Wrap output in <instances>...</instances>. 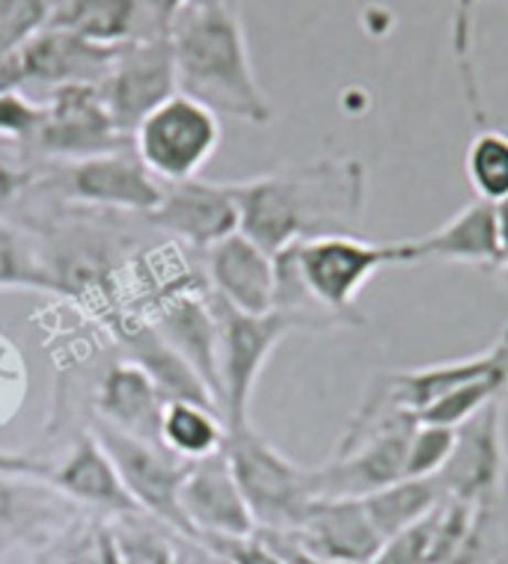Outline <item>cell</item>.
Returning a JSON list of instances; mask_svg holds the SVG:
<instances>
[{
	"label": "cell",
	"instance_id": "obj_1",
	"mask_svg": "<svg viewBox=\"0 0 508 564\" xmlns=\"http://www.w3.org/2000/svg\"><path fill=\"white\" fill-rule=\"evenodd\" d=\"M229 185L241 217L238 232L271 256L322 235H357L369 187L357 158H318Z\"/></svg>",
	"mask_w": 508,
	"mask_h": 564
},
{
	"label": "cell",
	"instance_id": "obj_2",
	"mask_svg": "<svg viewBox=\"0 0 508 564\" xmlns=\"http://www.w3.org/2000/svg\"><path fill=\"white\" fill-rule=\"evenodd\" d=\"M176 87L217 117L268 126L274 108L256 80L235 3L191 7L170 24Z\"/></svg>",
	"mask_w": 508,
	"mask_h": 564
},
{
	"label": "cell",
	"instance_id": "obj_3",
	"mask_svg": "<svg viewBox=\"0 0 508 564\" xmlns=\"http://www.w3.org/2000/svg\"><path fill=\"white\" fill-rule=\"evenodd\" d=\"M224 448L241 497L253 514L256 532L292 535L310 506L322 499L318 467H301L289 460L253 425L226 431Z\"/></svg>",
	"mask_w": 508,
	"mask_h": 564
},
{
	"label": "cell",
	"instance_id": "obj_4",
	"mask_svg": "<svg viewBox=\"0 0 508 564\" xmlns=\"http://www.w3.org/2000/svg\"><path fill=\"white\" fill-rule=\"evenodd\" d=\"M289 259L306 294L343 327H360L366 318L357 310V294L381 268L401 264L399 243L363 241L357 235H322L292 243Z\"/></svg>",
	"mask_w": 508,
	"mask_h": 564
},
{
	"label": "cell",
	"instance_id": "obj_5",
	"mask_svg": "<svg viewBox=\"0 0 508 564\" xmlns=\"http://www.w3.org/2000/svg\"><path fill=\"white\" fill-rule=\"evenodd\" d=\"M220 147V119L194 98L170 96L131 131V149L164 185L196 178Z\"/></svg>",
	"mask_w": 508,
	"mask_h": 564
},
{
	"label": "cell",
	"instance_id": "obj_6",
	"mask_svg": "<svg viewBox=\"0 0 508 564\" xmlns=\"http://www.w3.org/2000/svg\"><path fill=\"white\" fill-rule=\"evenodd\" d=\"M217 318V375H220V416L226 431L250 425V399L259 375L280 341L294 330L280 312L247 315L212 294Z\"/></svg>",
	"mask_w": 508,
	"mask_h": 564
},
{
	"label": "cell",
	"instance_id": "obj_7",
	"mask_svg": "<svg viewBox=\"0 0 508 564\" xmlns=\"http://www.w3.org/2000/svg\"><path fill=\"white\" fill-rule=\"evenodd\" d=\"M89 431L96 434L98 443L110 455L128 497L134 499L140 514L152 517L173 532L191 535L182 508H179V490H182V481H185L191 464L173 452H166L161 443L122 434V431L110 429L98 419H93Z\"/></svg>",
	"mask_w": 508,
	"mask_h": 564
},
{
	"label": "cell",
	"instance_id": "obj_8",
	"mask_svg": "<svg viewBox=\"0 0 508 564\" xmlns=\"http://www.w3.org/2000/svg\"><path fill=\"white\" fill-rule=\"evenodd\" d=\"M502 404L488 408L455 429V446L440 469V494L473 508L499 506L508 497V455L502 440Z\"/></svg>",
	"mask_w": 508,
	"mask_h": 564
},
{
	"label": "cell",
	"instance_id": "obj_9",
	"mask_svg": "<svg viewBox=\"0 0 508 564\" xmlns=\"http://www.w3.org/2000/svg\"><path fill=\"white\" fill-rule=\"evenodd\" d=\"M57 187L75 205L96 212L140 215L143 220L155 212L164 196L161 182L149 173L131 147L66 161L57 170Z\"/></svg>",
	"mask_w": 508,
	"mask_h": 564
},
{
	"label": "cell",
	"instance_id": "obj_10",
	"mask_svg": "<svg viewBox=\"0 0 508 564\" xmlns=\"http://www.w3.org/2000/svg\"><path fill=\"white\" fill-rule=\"evenodd\" d=\"M45 117L33 152L51 161H80L131 147V137L114 122L98 87L54 89L42 101Z\"/></svg>",
	"mask_w": 508,
	"mask_h": 564
},
{
	"label": "cell",
	"instance_id": "obj_11",
	"mask_svg": "<svg viewBox=\"0 0 508 564\" xmlns=\"http://www.w3.org/2000/svg\"><path fill=\"white\" fill-rule=\"evenodd\" d=\"M98 93L114 122L131 137L140 119L179 93L170 33L126 42L110 63L105 80L98 84Z\"/></svg>",
	"mask_w": 508,
	"mask_h": 564
},
{
	"label": "cell",
	"instance_id": "obj_12",
	"mask_svg": "<svg viewBox=\"0 0 508 564\" xmlns=\"http://www.w3.org/2000/svg\"><path fill=\"white\" fill-rule=\"evenodd\" d=\"M147 220L199 253L241 229L233 185L203 178L166 185L161 203Z\"/></svg>",
	"mask_w": 508,
	"mask_h": 564
},
{
	"label": "cell",
	"instance_id": "obj_13",
	"mask_svg": "<svg viewBox=\"0 0 508 564\" xmlns=\"http://www.w3.org/2000/svg\"><path fill=\"white\" fill-rule=\"evenodd\" d=\"M179 508L196 538H245L256 532L253 514L235 481L226 448L191 464L179 490Z\"/></svg>",
	"mask_w": 508,
	"mask_h": 564
},
{
	"label": "cell",
	"instance_id": "obj_14",
	"mask_svg": "<svg viewBox=\"0 0 508 564\" xmlns=\"http://www.w3.org/2000/svg\"><path fill=\"white\" fill-rule=\"evenodd\" d=\"M203 273L217 301L247 315L274 312L277 264L274 256L250 241L245 232H235L203 253Z\"/></svg>",
	"mask_w": 508,
	"mask_h": 564
},
{
	"label": "cell",
	"instance_id": "obj_15",
	"mask_svg": "<svg viewBox=\"0 0 508 564\" xmlns=\"http://www.w3.org/2000/svg\"><path fill=\"white\" fill-rule=\"evenodd\" d=\"M289 541L324 564H369L383 544L363 499L322 497L303 514Z\"/></svg>",
	"mask_w": 508,
	"mask_h": 564
},
{
	"label": "cell",
	"instance_id": "obj_16",
	"mask_svg": "<svg viewBox=\"0 0 508 564\" xmlns=\"http://www.w3.org/2000/svg\"><path fill=\"white\" fill-rule=\"evenodd\" d=\"M401 264L420 262H452L473 264L499 271V241H497V212L494 205L473 199L458 215L420 238H401Z\"/></svg>",
	"mask_w": 508,
	"mask_h": 564
},
{
	"label": "cell",
	"instance_id": "obj_17",
	"mask_svg": "<svg viewBox=\"0 0 508 564\" xmlns=\"http://www.w3.org/2000/svg\"><path fill=\"white\" fill-rule=\"evenodd\" d=\"M51 485L57 487L60 494L72 499L75 506L93 508L101 517H122V514H140L134 499L128 497L126 485L119 478L114 460L98 443L93 431H84L69 455L60 460L57 467L51 469Z\"/></svg>",
	"mask_w": 508,
	"mask_h": 564
},
{
	"label": "cell",
	"instance_id": "obj_18",
	"mask_svg": "<svg viewBox=\"0 0 508 564\" xmlns=\"http://www.w3.org/2000/svg\"><path fill=\"white\" fill-rule=\"evenodd\" d=\"M164 395L158 392L155 380L131 357L110 362L96 383V419L110 429L131 437L161 443V413Z\"/></svg>",
	"mask_w": 508,
	"mask_h": 564
},
{
	"label": "cell",
	"instance_id": "obj_19",
	"mask_svg": "<svg viewBox=\"0 0 508 564\" xmlns=\"http://www.w3.org/2000/svg\"><path fill=\"white\" fill-rule=\"evenodd\" d=\"M78 517V506L45 478L0 473V541L51 538Z\"/></svg>",
	"mask_w": 508,
	"mask_h": 564
},
{
	"label": "cell",
	"instance_id": "obj_20",
	"mask_svg": "<svg viewBox=\"0 0 508 564\" xmlns=\"http://www.w3.org/2000/svg\"><path fill=\"white\" fill-rule=\"evenodd\" d=\"M51 28H60L96 42L119 48L131 40H140L143 21H140V0H60L51 15Z\"/></svg>",
	"mask_w": 508,
	"mask_h": 564
},
{
	"label": "cell",
	"instance_id": "obj_21",
	"mask_svg": "<svg viewBox=\"0 0 508 564\" xmlns=\"http://www.w3.org/2000/svg\"><path fill=\"white\" fill-rule=\"evenodd\" d=\"M161 446L194 464L226 446V422L220 410L196 401H166L161 413Z\"/></svg>",
	"mask_w": 508,
	"mask_h": 564
},
{
	"label": "cell",
	"instance_id": "obj_22",
	"mask_svg": "<svg viewBox=\"0 0 508 564\" xmlns=\"http://www.w3.org/2000/svg\"><path fill=\"white\" fill-rule=\"evenodd\" d=\"M440 499L443 494L434 478H401L396 485L363 497V506L369 511V520L378 529L381 541H387L401 529L429 517L440 506Z\"/></svg>",
	"mask_w": 508,
	"mask_h": 564
},
{
	"label": "cell",
	"instance_id": "obj_23",
	"mask_svg": "<svg viewBox=\"0 0 508 564\" xmlns=\"http://www.w3.org/2000/svg\"><path fill=\"white\" fill-rule=\"evenodd\" d=\"M12 289L60 294V282L40 243L21 232L19 226L0 220V292Z\"/></svg>",
	"mask_w": 508,
	"mask_h": 564
},
{
	"label": "cell",
	"instance_id": "obj_24",
	"mask_svg": "<svg viewBox=\"0 0 508 564\" xmlns=\"http://www.w3.org/2000/svg\"><path fill=\"white\" fill-rule=\"evenodd\" d=\"M36 564H119L114 517L93 520L87 514H78L51 538Z\"/></svg>",
	"mask_w": 508,
	"mask_h": 564
},
{
	"label": "cell",
	"instance_id": "obj_25",
	"mask_svg": "<svg viewBox=\"0 0 508 564\" xmlns=\"http://www.w3.org/2000/svg\"><path fill=\"white\" fill-rule=\"evenodd\" d=\"M467 178L476 199L497 205L508 199V134L499 128H479L467 147Z\"/></svg>",
	"mask_w": 508,
	"mask_h": 564
},
{
	"label": "cell",
	"instance_id": "obj_26",
	"mask_svg": "<svg viewBox=\"0 0 508 564\" xmlns=\"http://www.w3.org/2000/svg\"><path fill=\"white\" fill-rule=\"evenodd\" d=\"M119 564H170V532L147 514L114 517Z\"/></svg>",
	"mask_w": 508,
	"mask_h": 564
},
{
	"label": "cell",
	"instance_id": "obj_27",
	"mask_svg": "<svg viewBox=\"0 0 508 564\" xmlns=\"http://www.w3.org/2000/svg\"><path fill=\"white\" fill-rule=\"evenodd\" d=\"M482 0H455V12H452V54H455V66H458L461 87L467 96L469 113L473 122L485 128V105H482V89L476 80V66H473V28H476V7Z\"/></svg>",
	"mask_w": 508,
	"mask_h": 564
},
{
	"label": "cell",
	"instance_id": "obj_28",
	"mask_svg": "<svg viewBox=\"0 0 508 564\" xmlns=\"http://www.w3.org/2000/svg\"><path fill=\"white\" fill-rule=\"evenodd\" d=\"M455 446V429L417 422L404 457V478H434Z\"/></svg>",
	"mask_w": 508,
	"mask_h": 564
},
{
	"label": "cell",
	"instance_id": "obj_29",
	"mask_svg": "<svg viewBox=\"0 0 508 564\" xmlns=\"http://www.w3.org/2000/svg\"><path fill=\"white\" fill-rule=\"evenodd\" d=\"M434 529H437V508L429 517H422L420 523L387 538L369 564H434Z\"/></svg>",
	"mask_w": 508,
	"mask_h": 564
},
{
	"label": "cell",
	"instance_id": "obj_30",
	"mask_svg": "<svg viewBox=\"0 0 508 564\" xmlns=\"http://www.w3.org/2000/svg\"><path fill=\"white\" fill-rule=\"evenodd\" d=\"M45 108L21 89H0V140L33 149Z\"/></svg>",
	"mask_w": 508,
	"mask_h": 564
},
{
	"label": "cell",
	"instance_id": "obj_31",
	"mask_svg": "<svg viewBox=\"0 0 508 564\" xmlns=\"http://www.w3.org/2000/svg\"><path fill=\"white\" fill-rule=\"evenodd\" d=\"M30 185H36V152L21 143L0 140V215L10 212Z\"/></svg>",
	"mask_w": 508,
	"mask_h": 564
},
{
	"label": "cell",
	"instance_id": "obj_32",
	"mask_svg": "<svg viewBox=\"0 0 508 564\" xmlns=\"http://www.w3.org/2000/svg\"><path fill=\"white\" fill-rule=\"evenodd\" d=\"M206 541L224 555L226 564H285L274 541L262 532L245 538H206Z\"/></svg>",
	"mask_w": 508,
	"mask_h": 564
},
{
	"label": "cell",
	"instance_id": "obj_33",
	"mask_svg": "<svg viewBox=\"0 0 508 564\" xmlns=\"http://www.w3.org/2000/svg\"><path fill=\"white\" fill-rule=\"evenodd\" d=\"M217 3H235V0H140V21H143V33L140 36H166L170 24L176 21L182 10L217 7Z\"/></svg>",
	"mask_w": 508,
	"mask_h": 564
},
{
	"label": "cell",
	"instance_id": "obj_34",
	"mask_svg": "<svg viewBox=\"0 0 508 564\" xmlns=\"http://www.w3.org/2000/svg\"><path fill=\"white\" fill-rule=\"evenodd\" d=\"M170 564H226L206 538L170 532Z\"/></svg>",
	"mask_w": 508,
	"mask_h": 564
},
{
	"label": "cell",
	"instance_id": "obj_35",
	"mask_svg": "<svg viewBox=\"0 0 508 564\" xmlns=\"http://www.w3.org/2000/svg\"><path fill=\"white\" fill-rule=\"evenodd\" d=\"M51 464L40 460V457L24 455V452H7L0 448V473L7 476H33V478H51Z\"/></svg>",
	"mask_w": 508,
	"mask_h": 564
},
{
	"label": "cell",
	"instance_id": "obj_36",
	"mask_svg": "<svg viewBox=\"0 0 508 564\" xmlns=\"http://www.w3.org/2000/svg\"><path fill=\"white\" fill-rule=\"evenodd\" d=\"M497 212V241H499V271L508 280V199L494 205Z\"/></svg>",
	"mask_w": 508,
	"mask_h": 564
},
{
	"label": "cell",
	"instance_id": "obj_37",
	"mask_svg": "<svg viewBox=\"0 0 508 564\" xmlns=\"http://www.w3.org/2000/svg\"><path fill=\"white\" fill-rule=\"evenodd\" d=\"M262 535H264V532H262ZM268 538L274 541V546L280 550V555H283L285 564H324V562H318V558H313L310 553H303L301 546L294 544V541H289L285 535H268Z\"/></svg>",
	"mask_w": 508,
	"mask_h": 564
},
{
	"label": "cell",
	"instance_id": "obj_38",
	"mask_svg": "<svg viewBox=\"0 0 508 564\" xmlns=\"http://www.w3.org/2000/svg\"><path fill=\"white\" fill-rule=\"evenodd\" d=\"M490 564H508V532L506 538H502V546H499L497 553H494V558H490Z\"/></svg>",
	"mask_w": 508,
	"mask_h": 564
},
{
	"label": "cell",
	"instance_id": "obj_39",
	"mask_svg": "<svg viewBox=\"0 0 508 564\" xmlns=\"http://www.w3.org/2000/svg\"><path fill=\"white\" fill-rule=\"evenodd\" d=\"M10 550H12L10 541H0V564H3V558H7V553H10Z\"/></svg>",
	"mask_w": 508,
	"mask_h": 564
},
{
	"label": "cell",
	"instance_id": "obj_40",
	"mask_svg": "<svg viewBox=\"0 0 508 564\" xmlns=\"http://www.w3.org/2000/svg\"><path fill=\"white\" fill-rule=\"evenodd\" d=\"M3 7H7V0H0V12H3Z\"/></svg>",
	"mask_w": 508,
	"mask_h": 564
}]
</instances>
